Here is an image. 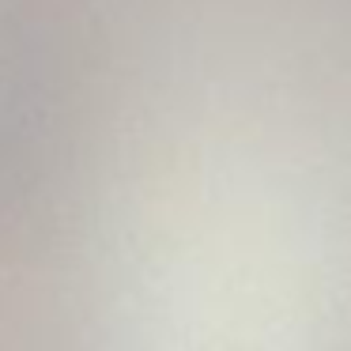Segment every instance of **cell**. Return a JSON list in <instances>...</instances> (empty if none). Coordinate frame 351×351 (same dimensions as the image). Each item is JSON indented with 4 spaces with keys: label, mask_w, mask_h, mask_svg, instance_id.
Returning <instances> with one entry per match:
<instances>
[{
    "label": "cell",
    "mask_w": 351,
    "mask_h": 351,
    "mask_svg": "<svg viewBox=\"0 0 351 351\" xmlns=\"http://www.w3.org/2000/svg\"><path fill=\"white\" fill-rule=\"evenodd\" d=\"M53 114L46 31L19 0H0V193L38 159Z\"/></svg>",
    "instance_id": "6da1fadb"
}]
</instances>
